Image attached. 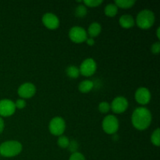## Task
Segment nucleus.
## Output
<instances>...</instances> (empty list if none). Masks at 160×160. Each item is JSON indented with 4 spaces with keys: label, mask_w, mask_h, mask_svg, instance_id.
Returning <instances> with one entry per match:
<instances>
[{
    "label": "nucleus",
    "mask_w": 160,
    "mask_h": 160,
    "mask_svg": "<svg viewBox=\"0 0 160 160\" xmlns=\"http://www.w3.org/2000/svg\"><path fill=\"white\" fill-rule=\"evenodd\" d=\"M131 122L133 126L139 131L147 129L152 123L151 112L145 107L137 108L133 112Z\"/></svg>",
    "instance_id": "obj_1"
},
{
    "label": "nucleus",
    "mask_w": 160,
    "mask_h": 160,
    "mask_svg": "<svg viewBox=\"0 0 160 160\" xmlns=\"http://www.w3.org/2000/svg\"><path fill=\"white\" fill-rule=\"evenodd\" d=\"M22 145L17 141H7L0 145V155L4 157H13L22 151Z\"/></svg>",
    "instance_id": "obj_2"
},
{
    "label": "nucleus",
    "mask_w": 160,
    "mask_h": 160,
    "mask_svg": "<svg viewBox=\"0 0 160 160\" xmlns=\"http://www.w3.org/2000/svg\"><path fill=\"white\" fill-rule=\"evenodd\" d=\"M155 14L149 9L140 11L136 17V23L142 29H148L155 23Z\"/></svg>",
    "instance_id": "obj_3"
},
{
    "label": "nucleus",
    "mask_w": 160,
    "mask_h": 160,
    "mask_svg": "<svg viewBox=\"0 0 160 160\" xmlns=\"http://www.w3.org/2000/svg\"><path fill=\"white\" fill-rule=\"evenodd\" d=\"M119 120L114 115L106 116L102 120V129L106 134H113L119 129Z\"/></svg>",
    "instance_id": "obj_4"
},
{
    "label": "nucleus",
    "mask_w": 160,
    "mask_h": 160,
    "mask_svg": "<svg viewBox=\"0 0 160 160\" xmlns=\"http://www.w3.org/2000/svg\"><path fill=\"white\" fill-rule=\"evenodd\" d=\"M49 131L56 136H61L66 129L65 120L60 117H56L51 120L49 123Z\"/></svg>",
    "instance_id": "obj_5"
},
{
    "label": "nucleus",
    "mask_w": 160,
    "mask_h": 160,
    "mask_svg": "<svg viewBox=\"0 0 160 160\" xmlns=\"http://www.w3.org/2000/svg\"><path fill=\"white\" fill-rule=\"evenodd\" d=\"M69 37L75 43H82L88 38V34L85 29L79 26H74L69 31Z\"/></svg>",
    "instance_id": "obj_6"
},
{
    "label": "nucleus",
    "mask_w": 160,
    "mask_h": 160,
    "mask_svg": "<svg viewBox=\"0 0 160 160\" xmlns=\"http://www.w3.org/2000/svg\"><path fill=\"white\" fill-rule=\"evenodd\" d=\"M97 69V64L92 58L86 59L81 62L80 66V73L83 76L90 77L95 73Z\"/></svg>",
    "instance_id": "obj_7"
},
{
    "label": "nucleus",
    "mask_w": 160,
    "mask_h": 160,
    "mask_svg": "<svg viewBox=\"0 0 160 160\" xmlns=\"http://www.w3.org/2000/svg\"><path fill=\"white\" fill-rule=\"evenodd\" d=\"M15 102L8 98L0 100V116L10 117L15 112Z\"/></svg>",
    "instance_id": "obj_8"
},
{
    "label": "nucleus",
    "mask_w": 160,
    "mask_h": 160,
    "mask_svg": "<svg viewBox=\"0 0 160 160\" xmlns=\"http://www.w3.org/2000/svg\"><path fill=\"white\" fill-rule=\"evenodd\" d=\"M128 107V101L125 97H116L110 105V109L115 113H122L125 112Z\"/></svg>",
    "instance_id": "obj_9"
},
{
    "label": "nucleus",
    "mask_w": 160,
    "mask_h": 160,
    "mask_svg": "<svg viewBox=\"0 0 160 160\" xmlns=\"http://www.w3.org/2000/svg\"><path fill=\"white\" fill-rule=\"evenodd\" d=\"M36 92V87L32 83L27 82L21 84L18 88L17 93L22 98H30L34 95Z\"/></svg>",
    "instance_id": "obj_10"
},
{
    "label": "nucleus",
    "mask_w": 160,
    "mask_h": 160,
    "mask_svg": "<svg viewBox=\"0 0 160 160\" xmlns=\"http://www.w3.org/2000/svg\"><path fill=\"white\" fill-rule=\"evenodd\" d=\"M135 100L141 105H146L151 100V93L149 90L145 87H141L135 92Z\"/></svg>",
    "instance_id": "obj_11"
},
{
    "label": "nucleus",
    "mask_w": 160,
    "mask_h": 160,
    "mask_svg": "<svg viewBox=\"0 0 160 160\" xmlns=\"http://www.w3.org/2000/svg\"><path fill=\"white\" fill-rule=\"evenodd\" d=\"M42 22L44 25L48 29H56L59 25V20L57 16L52 12H46L42 17Z\"/></svg>",
    "instance_id": "obj_12"
},
{
    "label": "nucleus",
    "mask_w": 160,
    "mask_h": 160,
    "mask_svg": "<svg viewBox=\"0 0 160 160\" xmlns=\"http://www.w3.org/2000/svg\"><path fill=\"white\" fill-rule=\"evenodd\" d=\"M119 23L122 28H131L134 26L135 21H134V19L132 16L129 15V14H124V15L120 17Z\"/></svg>",
    "instance_id": "obj_13"
},
{
    "label": "nucleus",
    "mask_w": 160,
    "mask_h": 160,
    "mask_svg": "<svg viewBox=\"0 0 160 160\" xmlns=\"http://www.w3.org/2000/svg\"><path fill=\"white\" fill-rule=\"evenodd\" d=\"M102 31V27L101 24L98 22H94V23H92L89 26L87 34H89L90 38H95L96 36H98V34L101 33Z\"/></svg>",
    "instance_id": "obj_14"
},
{
    "label": "nucleus",
    "mask_w": 160,
    "mask_h": 160,
    "mask_svg": "<svg viewBox=\"0 0 160 160\" xmlns=\"http://www.w3.org/2000/svg\"><path fill=\"white\" fill-rule=\"evenodd\" d=\"M94 88V82L90 80H84L79 84L78 89L82 93H88L92 91Z\"/></svg>",
    "instance_id": "obj_15"
},
{
    "label": "nucleus",
    "mask_w": 160,
    "mask_h": 160,
    "mask_svg": "<svg viewBox=\"0 0 160 160\" xmlns=\"http://www.w3.org/2000/svg\"><path fill=\"white\" fill-rule=\"evenodd\" d=\"M104 12L105 14L108 17H115L117 15V12H118V7L114 3H109V4H107L106 6Z\"/></svg>",
    "instance_id": "obj_16"
},
{
    "label": "nucleus",
    "mask_w": 160,
    "mask_h": 160,
    "mask_svg": "<svg viewBox=\"0 0 160 160\" xmlns=\"http://www.w3.org/2000/svg\"><path fill=\"white\" fill-rule=\"evenodd\" d=\"M135 0H116L114 4L117 7L123 8V9H128L131 8L135 4Z\"/></svg>",
    "instance_id": "obj_17"
},
{
    "label": "nucleus",
    "mask_w": 160,
    "mask_h": 160,
    "mask_svg": "<svg viewBox=\"0 0 160 160\" xmlns=\"http://www.w3.org/2000/svg\"><path fill=\"white\" fill-rule=\"evenodd\" d=\"M66 73H67V75L68 77L71 78H78L80 74V70L79 68L76 66H69L68 67L66 70Z\"/></svg>",
    "instance_id": "obj_18"
},
{
    "label": "nucleus",
    "mask_w": 160,
    "mask_h": 160,
    "mask_svg": "<svg viewBox=\"0 0 160 160\" xmlns=\"http://www.w3.org/2000/svg\"><path fill=\"white\" fill-rule=\"evenodd\" d=\"M151 142L156 146H159L160 145V130L157 128L156 131H153L151 135Z\"/></svg>",
    "instance_id": "obj_19"
},
{
    "label": "nucleus",
    "mask_w": 160,
    "mask_h": 160,
    "mask_svg": "<svg viewBox=\"0 0 160 160\" xmlns=\"http://www.w3.org/2000/svg\"><path fill=\"white\" fill-rule=\"evenodd\" d=\"M88 9L84 5H80L75 9V15L78 17H84L87 15Z\"/></svg>",
    "instance_id": "obj_20"
},
{
    "label": "nucleus",
    "mask_w": 160,
    "mask_h": 160,
    "mask_svg": "<svg viewBox=\"0 0 160 160\" xmlns=\"http://www.w3.org/2000/svg\"><path fill=\"white\" fill-rule=\"evenodd\" d=\"M57 144L59 147H61V148H66L68 147L69 144H70V140H69L68 138L66 137V136L61 135L59 136V138H58Z\"/></svg>",
    "instance_id": "obj_21"
},
{
    "label": "nucleus",
    "mask_w": 160,
    "mask_h": 160,
    "mask_svg": "<svg viewBox=\"0 0 160 160\" xmlns=\"http://www.w3.org/2000/svg\"><path fill=\"white\" fill-rule=\"evenodd\" d=\"M84 6L88 7H96L102 3V0H84L83 1Z\"/></svg>",
    "instance_id": "obj_22"
},
{
    "label": "nucleus",
    "mask_w": 160,
    "mask_h": 160,
    "mask_svg": "<svg viewBox=\"0 0 160 160\" xmlns=\"http://www.w3.org/2000/svg\"><path fill=\"white\" fill-rule=\"evenodd\" d=\"M98 110L102 113H106L110 110V105L107 102H102L98 106Z\"/></svg>",
    "instance_id": "obj_23"
},
{
    "label": "nucleus",
    "mask_w": 160,
    "mask_h": 160,
    "mask_svg": "<svg viewBox=\"0 0 160 160\" xmlns=\"http://www.w3.org/2000/svg\"><path fill=\"white\" fill-rule=\"evenodd\" d=\"M69 160H85V157H84V155L81 154V152H76L74 153H72V155L70 156Z\"/></svg>",
    "instance_id": "obj_24"
},
{
    "label": "nucleus",
    "mask_w": 160,
    "mask_h": 160,
    "mask_svg": "<svg viewBox=\"0 0 160 160\" xmlns=\"http://www.w3.org/2000/svg\"><path fill=\"white\" fill-rule=\"evenodd\" d=\"M15 106H16V109H23V108L26 106V102L25 100H23V98H19L15 102Z\"/></svg>",
    "instance_id": "obj_25"
},
{
    "label": "nucleus",
    "mask_w": 160,
    "mask_h": 160,
    "mask_svg": "<svg viewBox=\"0 0 160 160\" xmlns=\"http://www.w3.org/2000/svg\"><path fill=\"white\" fill-rule=\"evenodd\" d=\"M78 142H77L75 140H73L71 141V142H70V144H69L68 145L69 149H70V151L72 152L73 153L76 152L77 149H78Z\"/></svg>",
    "instance_id": "obj_26"
},
{
    "label": "nucleus",
    "mask_w": 160,
    "mask_h": 160,
    "mask_svg": "<svg viewBox=\"0 0 160 160\" xmlns=\"http://www.w3.org/2000/svg\"><path fill=\"white\" fill-rule=\"evenodd\" d=\"M151 50H152V52L153 54H158V53H159V52H160V42H156V43L152 44V45Z\"/></svg>",
    "instance_id": "obj_27"
},
{
    "label": "nucleus",
    "mask_w": 160,
    "mask_h": 160,
    "mask_svg": "<svg viewBox=\"0 0 160 160\" xmlns=\"http://www.w3.org/2000/svg\"><path fill=\"white\" fill-rule=\"evenodd\" d=\"M86 42H87V44L88 45H94V44H95V40H94V38H88L87 40H86Z\"/></svg>",
    "instance_id": "obj_28"
},
{
    "label": "nucleus",
    "mask_w": 160,
    "mask_h": 160,
    "mask_svg": "<svg viewBox=\"0 0 160 160\" xmlns=\"http://www.w3.org/2000/svg\"><path fill=\"white\" fill-rule=\"evenodd\" d=\"M4 127H5L4 120L2 119V117H0V134H1V133L3 131V130H4Z\"/></svg>",
    "instance_id": "obj_29"
},
{
    "label": "nucleus",
    "mask_w": 160,
    "mask_h": 160,
    "mask_svg": "<svg viewBox=\"0 0 160 160\" xmlns=\"http://www.w3.org/2000/svg\"><path fill=\"white\" fill-rule=\"evenodd\" d=\"M159 32H160V28H158L157 30H156V34H157V37L158 38H160V35H159Z\"/></svg>",
    "instance_id": "obj_30"
}]
</instances>
